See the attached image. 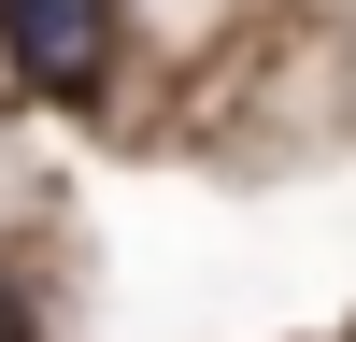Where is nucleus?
Here are the masks:
<instances>
[{
  "instance_id": "f257e3e1",
  "label": "nucleus",
  "mask_w": 356,
  "mask_h": 342,
  "mask_svg": "<svg viewBox=\"0 0 356 342\" xmlns=\"http://www.w3.org/2000/svg\"><path fill=\"white\" fill-rule=\"evenodd\" d=\"M100 28H114V0H0V57L29 86H86L100 72Z\"/></svg>"
}]
</instances>
